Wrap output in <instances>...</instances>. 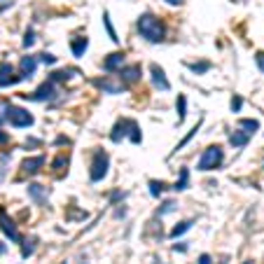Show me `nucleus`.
Returning <instances> with one entry per match:
<instances>
[{"label":"nucleus","instance_id":"nucleus-1","mask_svg":"<svg viewBox=\"0 0 264 264\" xmlns=\"http://www.w3.org/2000/svg\"><path fill=\"white\" fill-rule=\"evenodd\" d=\"M138 33H140L145 40H150V43H161L164 35H166V28H164V23L159 22L157 17L143 14V17L138 19Z\"/></svg>","mask_w":264,"mask_h":264},{"label":"nucleus","instance_id":"nucleus-2","mask_svg":"<svg viewBox=\"0 0 264 264\" xmlns=\"http://www.w3.org/2000/svg\"><path fill=\"white\" fill-rule=\"evenodd\" d=\"M5 119H10L12 127H22V129H28L33 127V115L26 110V108H17V106H5Z\"/></svg>","mask_w":264,"mask_h":264},{"label":"nucleus","instance_id":"nucleus-3","mask_svg":"<svg viewBox=\"0 0 264 264\" xmlns=\"http://www.w3.org/2000/svg\"><path fill=\"white\" fill-rule=\"evenodd\" d=\"M222 157H224V152H222L220 145H211V148L201 154L199 171H215L222 164Z\"/></svg>","mask_w":264,"mask_h":264},{"label":"nucleus","instance_id":"nucleus-4","mask_svg":"<svg viewBox=\"0 0 264 264\" xmlns=\"http://www.w3.org/2000/svg\"><path fill=\"white\" fill-rule=\"evenodd\" d=\"M108 169H110V157H108L106 150H96V157H94V164H91V173H89V178L91 182H98V180L106 178Z\"/></svg>","mask_w":264,"mask_h":264},{"label":"nucleus","instance_id":"nucleus-5","mask_svg":"<svg viewBox=\"0 0 264 264\" xmlns=\"http://www.w3.org/2000/svg\"><path fill=\"white\" fill-rule=\"evenodd\" d=\"M0 232L5 234L7 239H19V232H17V224H14V220H12L10 215H7V211L5 208H0Z\"/></svg>","mask_w":264,"mask_h":264},{"label":"nucleus","instance_id":"nucleus-6","mask_svg":"<svg viewBox=\"0 0 264 264\" xmlns=\"http://www.w3.org/2000/svg\"><path fill=\"white\" fill-rule=\"evenodd\" d=\"M150 75H152V85L157 87L159 91H169L171 89V82L166 80V75H164V70H161V66L152 64L150 66Z\"/></svg>","mask_w":264,"mask_h":264},{"label":"nucleus","instance_id":"nucleus-7","mask_svg":"<svg viewBox=\"0 0 264 264\" xmlns=\"http://www.w3.org/2000/svg\"><path fill=\"white\" fill-rule=\"evenodd\" d=\"M43 164H44L43 154H40V157H28V159H23L22 161V171L26 173V176H35L38 171L43 169Z\"/></svg>","mask_w":264,"mask_h":264},{"label":"nucleus","instance_id":"nucleus-8","mask_svg":"<svg viewBox=\"0 0 264 264\" xmlns=\"http://www.w3.org/2000/svg\"><path fill=\"white\" fill-rule=\"evenodd\" d=\"M54 94H56V87H54V82L49 80V82H44L43 87H38L35 94H31V98L33 101H49V98H54Z\"/></svg>","mask_w":264,"mask_h":264},{"label":"nucleus","instance_id":"nucleus-9","mask_svg":"<svg viewBox=\"0 0 264 264\" xmlns=\"http://www.w3.org/2000/svg\"><path fill=\"white\" fill-rule=\"evenodd\" d=\"M19 77L14 75V68H12L7 61L5 64H0V87H10V85H14Z\"/></svg>","mask_w":264,"mask_h":264},{"label":"nucleus","instance_id":"nucleus-10","mask_svg":"<svg viewBox=\"0 0 264 264\" xmlns=\"http://www.w3.org/2000/svg\"><path fill=\"white\" fill-rule=\"evenodd\" d=\"M94 85L98 87V89L108 91V94H122V91L127 89V85H119L115 80H94Z\"/></svg>","mask_w":264,"mask_h":264},{"label":"nucleus","instance_id":"nucleus-11","mask_svg":"<svg viewBox=\"0 0 264 264\" xmlns=\"http://www.w3.org/2000/svg\"><path fill=\"white\" fill-rule=\"evenodd\" d=\"M131 122H133V119H119V122L115 124V129H112V133H110V140L119 143V140L124 138V133H129V129H131Z\"/></svg>","mask_w":264,"mask_h":264},{"label":"nucleus","instance_id":"nucleus-12","mask_svg":"<svg viewBox=\"0 0 264 264\" xmlns=\"http://www.w3.org/2000/svg\"><path fill=\"white\" fill-rule=\"evenodd\" d=\"M28 194L33 197V201H38V203H47L49 190H47L44 185H38V182H33V185H28Z\"/></svg>","mask_w":264,"mask_h":264},{"label":"nucleus","instance_id":"nucleus-13","mask_svg":"<svg viewBox=\"0 0 264 264\" xmlns=\"http://www.w3.org/2000/svg\"><path fill=\"white\" fill-rule=\"evenodd\" d=\"M38 68V56H22V77H31Z\"/></svg>","mask_w":264,"mask_h":264},{"label":"nucleus","instance_id":"nucleus-14","mask_svg":"<svg viewBox=\"0 0 264 264\" xmlns=\"http://www.w3.org/2000/svg\"><path fill=\"white\" fill-rule=\"evenodd\" d=\"M229 143H232L234 148H245L250 143V133L248 131H234L232 136H229Z\"/></svg>","mask_w":264,"mask_h":264},{"label":"nucleus","instance_id":"nucleus-15","mask_svg":"<svg viewBox=\"0 0 264 264\" xmlns=\"http://www.w3.org/2000/svg\"><path fill=\"white\" fill-rule=\"evenodd\" d=\"M122 64H124V54H122V52H117V54H110V56H108L106 61H103V68L112 73V70H117V68H119Z\"/></svg>","mask_w":264,"mask_h":264},{"label":"nucleus","instance_id":"nucleus-16","mask_svg":"<svg viewBox=\"0 0 264 264\" xmlns=\"http://www.w3.org/2000/svg\"><path fill=\"white\" fill-rule=\"evenodd\" d=\"M87 44H89V40H87V38H77V40H73V43H70V49H73L75 56H85Z\"/></svg>","mask_w":264,"mask_h":264},{"label":"nucleus","instance_id":"nucleus-17","mask_svg":"<svg viewBox=\"0 0 264 264\" xmlns=\"http://www.w3.org/2000/svg\"><path fill=\"white\" fill-rule=\"evenodd\" d=\"M192 224H194L192 220H182V222H178V224H176V227L171 229V236H173V239H176V236H182L185 232H190V229H192Z\"/></svg>","mask_w":264,"mask_h":264},{"label":"nucleus","instance_id":"nucleus-18","mask_svg":"<svg viewBox=\"0 0 264 264\" xmlns=\"http://www.w3.org/2000/svg\"><path fill=\"white\" fill-rule=\"evenodd\" d=\"M35 236H28V239H23L22 241V257H31L33 250H35Z\"/></svg>","mask_w":264,"mask_h":264},{"label":"nucleus","instance_id":"nucleus-19","mask_svg":"<svg viewBox=\"0 0 264 264\" xmlns=\"http://www.w3.org/2000/svg\"><path fill=\"white\" fill-rule=\"evenodd\" d=\"M122 77H124V82H138V77H140V68H138V66L124 68V73H122Z\"/></svg>","mask_w":264,"mask_h":264},{"label":"nucleus","instance_id":"nucleus-20","mask_svg":"<svg viewBox=\"0 0 264 264\" xmlns=\"http://www.w3.org/2000/svg\"><path fill=\"white\" fill-rule=\"evenodd\" d=\"M66 166H68V154H61V157L54 159V173H56V176H64Z\"/></svg>","mask_w":264,"mask_h":264},{"label":"nucleus","instance_id":"nucleus-21","mask_svg":"<svg viewBox=\"0 0 264 264\" xmlns=\"http://www.w3.org/2000/svg\"><path fill=\"white\" fill-rule=\"evenodd\" d=\"M187 182H190V171L187 169H180V180L173 185V190H178V192H182V190H187Z\"/></svg>","mask_w":264,"mask_h":264},{"label":"nucleus","instance_id":"nucleus-22","mask_svg":"<svg viewBox=\"0 0 264 264\" xmlns=\"http://www.w3.org/2000/svg\"><path fill=\"white\" fill-rule=\"evenodd\" d=\"M73 75H80V73H75V70H61V73H52V82H66V80H70Z\"/></svg>","mask_w":264,"mask_h":264},{"label":"nucleus","instance_id":"nucleus-23","mask_svg":"<svg viewBox=\"0 0 264 264\" xmlns=\"http://www.w3.org/2000/svg\"><path fill=\"white\" fill-rule=\"evenodd\" d=\"M239 124H241V129H245V131H248L250 136H253L255 131L260 129V122H257V119H241Z\"/></svg>","mask_w":264,"mask_h":264},{"label":"nucleus","instance_id":"nucleus-24","mask_svg":"<svg viewBox=\"0 0 264 264\" xmlns=\"http://www.w3.org/2000/svg\"><path fill=\"white\" fill-rule=\"evenodd\" d=\"M199 127H201V119H199V122H197V127L192 129L190 133H187V136H185V138H182V140H180V143H178V145H176V150H173V152H178V150H182V148H185V145H187V143H190L192 138H194V133H197V131H199Z\"/></svg>","mask_w":264,"mask_h":264},{"label":"nucleus","instance_id":"nucleus-25","mask_svg":"<svg viewBox=\"0 0 264 264\" xmlns=\"http://www.w3.org/2000/svg\"><path fill=\"white\" fill-rule=\"evenodd\" d=\"M185 115H187V101H185V96L180 94L178 96V119L180 122L185 119Z\"/></svg>","mask_w":264,"mask_h":264},{"label":"nucleus","instance_id":"nucleus-26","mask_svg":"<svg viewBox=\"0 0 264 264\" xmlns=\"http://www.w3.org/2000/svg\"><path fill=\"white\" fill-rule=\"evenodd\" d=\"M129 138L133 140V143H140L143 136H140V127H138L136 122H131V129H129Z\"/></svg>","mask_w":264,"mask_h":264},{"label":"nucleus","instance_id":"nucleus-27","mask_svg":"<svg viewBox=\"0 0 264 264\" xmlns=\"http://www.w3.org/2000/svg\"><path fill=\"white\" fill-rule=\"evenodd\" d=\"M103 22H106V28H108V35H110V40H112V43H119V38H117V31L112 28V23H110V17H108V14H103Z\"/></svg>","mask_w":264,"mask_h":264},{"label":"nucleus","instance_id":"nucleus-28","mask_svg":"<svg viewBox=\"0 0 264 264\" xmlns=\"http://www.w3.org/2000/svg\"><path fill=\"white\" fill-rule=\"evenodd\" d=\"M164 192V182H159V180H150V194L152 197H159Z\"/></svg>","mask_w":264,"mask_h":264},{"label":"nucleus","instance_id":"nucleus-29","mask_svg":"<svg viewBox=\"0 0 264 264\" xmlns=\"http://www.w3.org/2000/svg\"><path fill=\"white\" fill-rule=\"evenodd\" d=\"M187 66H190L194 73H206V70L211 68V64H208V61H201V64H187Z\"/></svg>","mask_w":264,"mask_h":264},{"label":"nucleus","instance_id":"nucleus-30","mask_svg":"<svg viewBox=\"0 0 264 264\" xmlns=\"http://www.w3.org/2000/svg\"><path fill=\"white\" fill-rule=\"evenodd\" d=\"M176 211V203L173 201H166V203H161V208H159V215H166V213H173Z\"/></svg>","mask_w":264,"mask_h":264},{"label":"nucleus","instance_id":"nucleus-31","mask_svg":"<svg viewBox=\"0 0 264 264\" xmlns=\"http://www.w3.org/2000/svg\"><path fill=\"white\" fill-rule=\"evenodd\" d=\"M33 43H35V31H33V28H28V31H26V35H23V47H31Z\"/></svg>","mask_w":264,"mask_h":264},{"label":"nucleus","instance_id":"nucleus-32","mask_svg":"<svg viewBox=\"0 0 264 264\" xmlns=\"http://www.w3.org/2000/svg\"><path fill=\"white\" fill-rule=\"evenodd\" d=\"M40 61H44V64H56V56H52V54H40L38 56V64Z\"/></svg>","mask_w":264,"mask_h":264},{"label":"nucleus","instance_id":"nucleus-33","mask_svg":"<svg viewBox=\"0 0 264 264\" xmlns=\"http://www.w3.org/2000/svg\"><path fill=\"white\" fill-rule=\"evenodd\" d=\"M241 106H243V98H241V96H234L232 110H234V112H239V110H241Z\"/></svg>","mask_w":264,"mask_h":264},{"label":"nucleus","instance_id":"nucleus-34","mask_svg":"<svg viewBox=\"0 0 264 264\" xmlns=\"http://www.w3.org/2000/svg\"><path fill=\"white\" fill-rule=\"evenodd\" d=\"M255 61H257V68L264 73V52H257L255 54Z\"/></svg>","mask_w":264,"mask_h":264},{"label":"nucleus","instance_id":"nucleus-35","mask_svg":"<svg viewBox=\"0 0 264 264\" xmlns=\"http://www.w3.org/2000/svg\"><path fill=\"white\" fill-rule=\"evenodd\" d=\"M199 264H213V257H211V255H201Z\"/></svg>","mask_w":264,"mask_h":264},{"label":"nucleus","instance_id":"nucleus-36","mask_svg":"<svg viewBox=\"0 0 264 264\" xmlns=\"http://www.w3.org/2000/svg\"><path fill=\"white\" fill-rule=\"evenodd\" d=\"M2 143H7V133H2V131H0V145H2Z\"/></svg>","mask_w":264,"mask_h":264},{"label":"nucleus","instance_id":"nucleus-37","mask_svg":"<svg viewBox=\"0 0 264 264\" xmlns=\"http://www.w3.org/2000/svg\"><path fill=\"white\" fill-rule=\"evenodd\" d=\"M169 5H180V2H185V0H166Z\"/></svg>","mask_w":264,"mask_h":264},{"label":"nucleus","instance_id":"nucleus-38","mask_svg":"<svg viewBox=\"0 0 264 264\" xmlns=\"http://www.w3.org/2000/svg\"><path fill=\"white\" fill-rule=\"evenodd\" d=\"M5 171H7V169H5V166H2V164H0V180L5 178Z\"/></svg>","mask_w":264,"mask_h":264},{"label":"nucleus","instance_id":"nucleus-39","mask_svg":"<svg viewBox=\"0 0 264 264\" xmlns=\"http://www.w3.org/2000/svg\"><path fill=\"white\" fill-rule=\"evenodd\" d=\"M7 7H12V2H5V5H0V12H2V10H7Z\"/></svg>","mask_w":264,"mask_h":264},{"label":"nucleus","instance_id":"nucleus-40","mask_svg":"<svg viewBox=\"0 0 264 264\" xmlns=\"http://www.w3.org/2000/svg\"><path fill=\"white\" fill-rule=\"evenodd\" d=\"M5 250H7V248H5V245H2V243H0V255L5 253Z\"/></svg>","mask_w":264,"mask_h":264},{"label":"nucleus","instance_id":"nucleus-41","mask_svg":"<svg viewBox=\"0 0 264 264\" xmlns=\"http://www.w3.org/2000/svg\"><path fill=\"white\" fill-rule=\"evenodd\" d=\"M245 264H253V262H245Z\"/></svg>","mask_w":264,"mask_h":264}]
</instances>
